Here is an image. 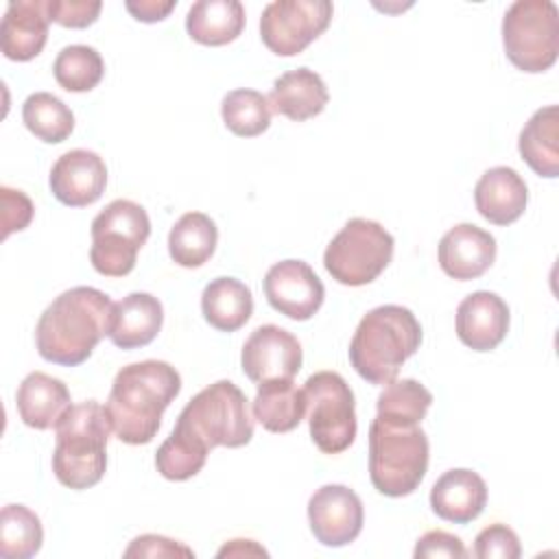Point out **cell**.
Returning a JSON list of instances; mask_svg holds the SVG:
<instances>
[{
	"label": "cell",
	"mask_w": 559,
	"mask_h": 559,
	"mask_svg": "<svg viewBox=\"0 0 559 559\" xmlns=\"http://www.w3.org/2000/svg\"><path fill=\"white\" fill-rule=\"evenodd\" d=\"M124 557H194L192 548L164 537V535H140L124 550Z\"/></svg>",
	"instance_id": "obj_38"
},
{
	"label": "cell",
	"mask_w": 559,
	"mask_h": 559,
	"mask_svg": "<svg viewBox=\"0 0 559 559\" xmlns=\"http://www.w3.org/2000/svg\"><path fill=\"white\" fill-rule=\"evenodd\" d=\"M419 345L421 325L417 317L404 306L384 304L360 319L347 352L354 371L362 380L389 384Z\"/></svg>",
	"instance_id": "obj_4"
},
{
	"label": "cell",
	"mask_w": 559,
	"mask_h": 559,
	"mask_svg": "<svg viewBox=\"0 0 559 559\" xmlns=\"http://www.w3.org/2000/svg\"><path fill=\"white\" fill-rule=\"evenodd\" d=\"M253 419L269 432H290L306 415L304 389H297L293 380H269L258 384L253 397Z\"/></svg>",
	"instance_id": "obj_26"
},
{
	"label": "cell",
	"mask_w": 559,
	"mask_h": 559,
	"mask_svg": "<svg viewBox=\"0 0 559 559\" xmlns=\"http://www.w3.org/2000/svg\"><path fill=\"white\" fill-rule=\"evenodd\" d=\"M509 332V306L491 290L469 293L456 308V336L474 352L496 349Z\"/></svg>",
	"instance_id": "obj_17"
},
{
	"label": "cell",
	"mask_w": 559,
	"mask_h": 559,
	"mask_svg": "<svg viewBox=\"0 0 559 559\" xmlns=\"http://www.w3.org/2000/svg\"><path fill=\"white\" fill-rule=\"evenodd\" d=\"M301 343L288 330L266 323L255 328L242 345V373L255 382L293 380L301 369Z\"/></svg>",
	"instance_id": "obj_12"
},
{
	"label": "cell",
	"mask_w": 559,
	"mask_h": 559,
	"mask_svg": "<svg viewBox=\"0 0 559 559\" xmlns=\"http://www.w3.org/2000/svg\"><path fill=\"white\" fill-rule=\"evenodd\" d=\"M507 59L522 72L539 74L559 55V9L552 0H515L502 17Z\"/></svg>",
	"instance_id": "obj_7"
},
{
	"label": "cell",
	"mask_w": 559,
	"mask_h": 559,
	"mask_svg": "<svg viewBox=\"0 0 559 559\" xmlns=\"http://www.w3.org/2000/svg\"><path fill=\"white\" fill-rule=\"evenodd\" d=\"M253 437L249 400L231 380L201 389L179 413L170 437L155 452V467L166 480L197 476L212 448H242Z\"/></svg>",
	"instance_id": "obj_1"
},
{
	"label": "cell",
	"mask_w": 559,
	"mask_h": 559,
	"mask_svg": "<svg viewBox=\"0 0 559 559\" xmlns=\"http://www.w3.org/2000/svg\"><path fill=\"white\" fill-rule=\"evenodd\" d=\"M114 301L98 288L74 286L63 290L39 314L35 345L44 360L76 367L109 332Z\"/></svg>",
	"instance_id": "obj_3"
},
{
	"label": "cell",
	"mask_w": 559,
	"mask_h": 559,
	"mask_svg": "<svg viewBox=\"0 0 559 559\" xmlns=\"http://www.w3.org/2000/svg\"><path fill=\"white\" fill-rule=\"evenodd\" d=\"M0 199H2V238H9L13 231H22L31 225L35 205L22 190L9 188V186L0 188Z\"/></svg>",
	"instance_id": "obj_36"
},
{
	"label": "cell",
	"mask_w": 559,
	"mask_h": 559,
	"mask_svg": "<svg viewBox=\"0 0 559 559\" xmlns=\"http://www.w3.org/2000/svg\"><path fill=\"white\" fill-rule=\"evenodd\" d=\"M474 203L485 221L493 225H511L526 210L528 188L518 170L493 166L476 181Z\"/></svg>",
	"instance_id": "obj_20"
},
{
	"label": "cell",
	"mask_w": 559,
	"mask_h": 559,
	"mask_svg": "<svg viewBox=\"0 0 559 559\" xmlns=\"http://www.w3.org/2000/svg\"><path fill=\"white\" fill-rule=\"evenodd\" d=\"M52 74L66 92H90L103 81L105 63L96 48L72 44L59 50L52 63Z\"/></svg>",
	"instance_id": "obj_33"
},
{
	"label": "cell",
	"mask_w": 559,
	"mask_h": 559,
	"mask_svg": "<svg viewBox=\"0 0 559 559\" xmlns=\"http://www.w3.org/2000/svg\"><path fill=\"white\" fill-rule=\"evenodd\" d=\"M496 238L487 229L474 223H459L450 227L439 240L437 258L441 271L448 277L467 282L489 271L496 260Z\"/></svg>",
	"instance_id": "obj_16"
},
{
	"label": "cell",
	"mask_w": 559,
	"mask_h": 559,
	"mask_svg": "<svg viewBox=\"0 0 559 559\" xmlns=\"http://www.w3.org/2000/svg\"><path fill=\"white\" fill-rule=\"evenodd\" d=\"M70 402L68 386L44 371L28 373L15 393L20 419L35 430L55 428L61 415L72 406Z\"/></svg>",
	"instance_id": "obj_23"
},
{
	"label": "cell",
	"mask_w": 559,
	"mask_h": 559,
	"mask_svg": "<svg viewBox=\"0 0 559 559\" xmlns=\"http://www.w3.org/2000/svg\"><path fill=\"white\" fill-rule=\"evenodd\" d=\"M430 443L421 426H393L373 419L369 426V478L378 493H413L428 469Z\"/></svg>",
	"instance_id": "obj_6"
},
{
	"label": "cell",
	"mask_w": 559,
	"mask_h": 559,
	"mask_svg": "<svg viewBox=\"0 0 559 559\" xmlns=\"http://www.w3.org/2000/svg\"><path fill=\"white\" fill-rule=\"evenodd\" d=\"M44 542L41 520L24 504H7L0 513V555L4 559L35 557Z\"/></svg>",
	"instance_id": "obj_31"
},
{
	"label": "cell",
	"mask_w": 559,
	"mask_h": 559,
	"mask_svg": "<svg viewBox=\"0 0 559 559\" xmlns=\"http://www.w3.org/2000/svg\"><path fill=\"white\" fill-rule=\"evenodd\" d=\"M151 236L146 210L129 199H116L92 221L90 262L105 277H124L135 269L138 251Z\"/></svg>",
	"instance_id": "obj_8"
},
{
	"label": "cell",
	"mask_w": 559,
	"mask_h": 559,
	"mask_svg": "<svg viewBox=\"0 0 559 559\" xmlns=\"http://www.w3.org/2000/svg\"><path fill=\"white\" fill-rule=\"evenodd\" d=\"M474 555L478 559H518L522 555L520 539L513 528L502 522L485 526L474 539Z\"/></svg>",
	"instance_id": "obj_34"
},
{
	"label": "cell",
	"mask_w": 559,
	"mask_h": 559,
	"mask_svg": "<svg viewBox=\"0 0 559 559\" xmlns=\"http://www.w3.org/2000/svg\"><path fill=\"white\" fill-rule=\"evenodd\" d=\"M164 323V308L151 293H129L114 304L109 341L120 349H138L155 341Z\"/></svg>",
	"instance_id": "obj_21"
},
{
	"label": "cell",
	"mask_w": 559,
	"mask_h": 559,
	"mask_svg": "<svg viewBox=\"0 0 559 559\" xmlns=\"http://www.w3.org/2000/svg\"><path fill=\"white\" fill-rule=\"evenodd\" d=\"M308 522L319 544L347 546L362 531V500L347 485H323L308 500Z\"/></svg>",
	"instance_id": "obj_13"
},
{
	"label": "cell",
	"mask_w": 559,
	"mask_h": 559,
	"mask_svg": "<svg viewBox=\"0 0 559 559\" xmlns=\"http://www.w3.org/2000/svg\"><path fill=\"white\" fill-rule=\"evenodd\" d=\"M201 312L218 332H236L253 314L251 288L236 277H216L201 293Z\"/></svg>",
	"instance_id": "obj_27"
},
{
	"label": "cell",
	"mask_w": 559,
	"mask_h": 559,
	"mask_svg": "<svg viewBox=\"0 0 559 559\" xmlns=\"http://www.w3.org/2000/svg\"><path fill=\"white\" fill-rule=\"evenodd\" d=\"M240 555H262L266 557L269 552L258 546L253 539H231L229 544H225L221 550H218V557H240Z\"/></svg>",
	"instance_id": "obj_40"
},
{
	"label": "cell",
	"mask_w": 559,
	"mask_h": 559,
	"mask_svg": "<svg viewBox=\"0 0 559 559\" xmlns=\"http://www.w3.org/2000/svg\"><path fill=\"white\" fill-rule=\"evenodd\" d=\"M271 105L262 92L255 90H231L223 96L221 116L225 127L238 138L262 135L271 124Z\"/></svg>",
	"instance_id": "obj_32"
},
{
	"label": "cell",
	"mask_w": 559,
	"mask_h": 559,
	"mask_svg": "<svg viewBox=\"0 0 559 559\" xmlns=\"http://www.w3.org/2000/svg\"><path fill=\"white\" fill-rule=\"evenodd\" d=\"M518 151L528 168L546 179L559 175V107L546 105L537 109L522 127Z\"/></svg>",
	"instance_id": "obj_24"
},
{
	"label": "cell",
	"mask_w": 559,
	"mask_h": 559,
	"mask_svg": "<svg viewBox=\"0 0 559 559\" xmlns=\"http://www.w3.org/2000/svg\"><path fill=\"white\" fill-rule=\"evenodd\" d=\"M487 504V485L474 469H448L430 489V507L437 518L454 524L476 520Z\"/></svg>",
	"instance_id": "obj_19"
},
{
	"label": "cell",
	"mask_w": 559,
	"mask_h": 559,
	"mask_svg": "<svg viewBox=\"0 0 559 559\" xmlns=\"http://www.w3.org/2000/svg\"><path fill=\"white\" fill-rule=\"evenodd\" d=\"M103 2L98 0H48L50 22L66 28H87L98 20Z\"/></svg>",
	"instance_id": "obj_35"
},
{
	"label": "cell",
	"mask_w": 559,
	"mask_h": 559,
	"mask_svg": "<svg viewBox=\"0 0 559 559\" xmlns=\"http://www.w3.org/2000/svg\"><path fill=\"white\" fill-rule=\"evenodd\" d=\"M393 249V236L378 221L349 218L328 242L323 266L343 286H365L389 266Z\"/></svg>",
	"instance_id": "obj_9"
},
{
	"label": "cell",
	"mask_w": 559,
	"mask_h": 559,
	"mask_svg": "<svg viewBox=\"0 0 559 559\" xmlns=\"http://www.w3.org/2000/svg\"><path fill=\"white\" fill-rule=\"evenodd\" d=\"M432 404V393L413 378L391 380L376 402V417L393 426H417Z\"/></svg>",
	"instance_id": "obj_29"
},
{
	"label": "cell",
	"mask_w": 559,
	"mask_h": 559,
	"mask_svg": "<svg viewBox=\"0 0 559 559\" xmlns=\"http://www.w3.org/2000/svg\"><path fill=\"white\" fill-rule=\"evenodd\" d=\"M334 7L328 0H275L260 17L262 44L277 57L304 52L332 22Z\"/></svg>",
	"instance_id": "obj_11"
},
{
	"label": "cell",
	"mask_w": 559,
	"mask_h": 559,
	"mask_svg": "<svg viewBox=\"0 0 559 559\" xmlns=\"http://www.w3.org/2000/svg\"><path fill=\"white\" fill-rule=\"evenodd\" d=\"M245 7L238 0H199L188 9L186 31L201 46H225L245 28Z\"/></svg>",
	"instance_id": "obj_25"
},
{
	"label": "cell",
	"mask_w": 559,
	"mask_h": 559,
	"mask_svg": "<svg viewBox=\"0 0 559 559\" xmlns=\"http://www.w3.org/2000/svg\"><path fill=\"white\" fill-rule=\"evenodd\" d=\"M48 183L59 203L68 207H85L103 197L107 186V166L98 153L72 148L52 164Z\"/></svg>",
	"instance_id": "obj_15"
},
{
	"label": "cell",
	"mask_w": 559,
	"mask_h": 559,
	"mask_svg": "<svg viewBox=\"0 0 559 559\" xmlns=\"http://www.w3.org/2000/svg\"><path fill=\"white\" fill-rule=\"evenodd\" d=\"M266 98L271 111L286 116L293 122H304L325 109L330 94L323 79L314 70L297 68L277 76Z\"/></svg>",
	"instance_id": "obj_22"
},
{
	"label": "cell",
	"mask_w": 559,
	"mask_h": 559,
	"mask_svg": "<svg viewBox=\"0 0 559 559\" xmlns=\"http://www.w3.org/2000/svg\"><path fill=\"white\" fill-rule=\"evenodd\" d=\"M218 227L203 212H186L168 234V253L183 269L203 266L216 251Z\"/></svg>",
	"instance_id": "obj_28"
},
{
	"label": "cell",
	"mask_w": 559,
	"mask_h": 559,
	"mask_svg": "<svg viewBox=\"0 0 559 559\" xmlns=\"http://www.w3.org/2000/svg\"><path fill=\"white\" fill-rule=\"evenodd\" d=\"M111 424L96 400L72 404L55 424L52 472L68 489H90L105 476Z\"/></svg>",
	"instance_id": "obj_5"
},
{
	"label": "cell",
	"mask_w": 559,
	"mask_h": 559,
	"mask_svg": "<svg viewBox=\"0 0 559 559\" xmlns=\"http://www.w3.org/2000/svg\"><path fill=\"white\" fill-rule=\"evenodd\" d=\"M415 559H432V557H448V559H465L467 550L461 537L448 531H428L424 533L413 550Z\"/></svg>",
	"instance_id": "obj_37"
},
{
	"label": "cell",
	"mask_w": 559,
	"mask_h": 559,
	"mask_svg": "<svg viewBox=\"0 0 559 559\" xmlns=\"http://www.w3.org/2000/svg\"><path fill=\"white\" fill-rule=\"evenodd\" d=\"M179 391L181 376L166 360H140L122 367L105 402L111 432L129 445L151 443L164 411Z\"/></svg>",
	"instance_id": "obj_2"
},
{
	"label": "cell",
	"mask_w": 559,
	"mask_h": 559,
	"mask_svg": "<svg viewBox=\"0 0 559 559\" xmlns=\"http://www.w3.org/2000/svg\"><path fill=\"white\" fill-rule=\"evenodd\" d=\"M48 11L44 0H13L0 26L2 55L11 61L35 59L48 39Z\"/></svg>",
	"instance_id": "obj_18"
},
{
	"label": "cell",
	"mask_w": 559,
	"mask_h": 559,
	"mask_svg": "<svg viewBox=\"0 0 559 559\" xmlns=\"http://www.w3.org/2000/svg\"><path fill=\"white\" fill-rule=\"evenodd\" d=\"M127 11L138 20V22H162L168 17V13L177 7V0H140V2H124Z\"/></svg>",
	"instance_id": "obj_39"
},
{
	"label": "cell",
	"mask_w": 559,
	"mask_h": 559,
	"mask_svg": "<svg viewBox=\"0 0 559 559\" xmlns=\"http://www.w3.org/2000/svg\"><path fill=\"white\" fill-rule=\"evenodd\" d=\"M26 129L46 144H59L74 131L72 109L50 92H35L22 105Z\"/></svg>",
	"instance_id": "obj_30"
},
{
	"label": "cell",
	"mask_w": 559,
	"mask_h": 559,
	"mask_svg": "<svg viewBox=\"0 0 559 559\" xmlns=\"http://www.w3.org/2000/svg\"><path fill=\"white\" fill-rule=\"evenodd\" d=\"M264 295L280 314L293 321H308L323 306L325 288L308 262L282 260L266 271Z\"/></svg>",
	"instance_id": "obj_14"
},
{
	"label": "cell",
	"mask_w": 559,
	"mask_h": 559,
	"mask_svg": "<svg viewBox=\"0 0 559 559\" xmlns=\"http://www.w3.org/2000/svg\"><path fill=\"white\" fill-rule=\"evenodd\" d=\"M310 439L323 454H341L356 439L354 391L336 371H317L304 384Z\"/></svg>",
	"instance_id": "obj_10"
}]
</instances>
